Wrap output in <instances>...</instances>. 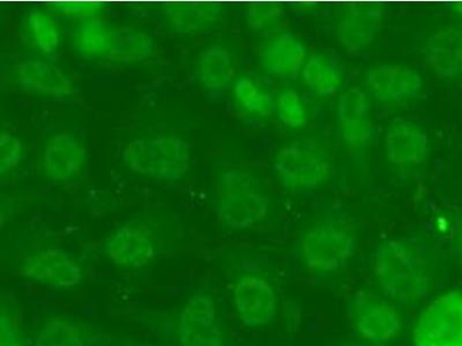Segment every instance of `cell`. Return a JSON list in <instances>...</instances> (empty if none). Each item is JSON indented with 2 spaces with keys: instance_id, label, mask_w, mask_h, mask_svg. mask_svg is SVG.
<instances>
[{
  "instance_id": "cell-33",
  "label": "cell",
  "mask_w": 462,
  "mask_h": 346,
  "mask_svg": "<svg viewBox=\"0 0 462 346\" xmlns=\"http://www.w3.org/2000/svg\"><path fill=\"white\" fill-rule=\"evenodd\" d=\"M456 10H457V14H460L462 15V4H459V5H457Z\"/></svg>"
},
{
  "instance_id": "cell-19",
  "label": "cell",
  "mask_w": 462,
  "mask_h": 346,
  "mask_svg": "<svg viewBox=\"0 0 462 346\" xmlns=\"http://www.w3.org/2000/svg\"><path fill=\"white\" fill-rule=\"evenodd\" d=\"M224 7L208 2H180L163 8L169 31L179 36H196L210 31L221 22Z\"/></svg>"
},
{
  "instance_id": "cell-32",
  "label": "cell",
  "mask_w": 462,
  "mask_h": 346,
  "mask_svg": "<svg viewBox=\"0 0 462 346\" xmlns=\"http://www.w3.org/2000/svg\"><path fill=\"white\" fill-rule=\"evenodd\" d=\"M0 346H26L22 329L14 316L4 306L0 316Z\"/></svg>"
},
{
  "instance_id": "cell-11",
  "label": "cell",
  "mask_w": 462,
  "mask_h": 346,
  "mask_svg": "<svg viewBox=\"0 0 462 346\" xmlns=\"http://www.w3.org/2000/svg\"><path fill=\"white\" fill-rule=\"evenodd\" d=\"M180 346H222L224 332L212 296L196 295L181 308L179 320Z\"/></svg>"
},
{
  "instance_id": "cell-2",
  "label": "cell",
  "mask_w": 462,
  "mask_h": 346,
  "mask_svg": "<svg viewBox=\"0 0 462 346\" xmlns=\"http://www.w3.org/2000/svg\"><path fill=\"white\" fill-rule=\"evenodd\" d=\"M216 199L218 222L229 230L254 228L270 209L262 183L241 168H226L217 173Z\"/></svg>"
},
{
  "instance_id": "cell-30",
  "label": "cell",
  "mask_w": 462,
  "mask_h": 346,
  "mask_svg": "<svg viewBox=\"0 0 462 346\" xmlns=\"http://www.w3.org/2000/svg\"><path fill=\"white\" fill-rule=\"evenodd\" d=\"M53 14L79 20L102 18L106 6L98 3H56L48 6Z\"/></svg>"
},
{
  "instance_id": "cell-18",
  "label": "cell",
  "mask_w": 462,
  "mask_h": 346,
  "mask_svg": "<svg viewBox=\"0 0 462 346\" xmlns=\"http://www.w3.org/2000/svg\"><path fill=\"white\" fill-rule=\"evenodd\" d=\"M307 56L303 41L291 32H282L263 45L259 61L263 71L271 76L294 77L302 73Z\"/></svg>"
},
{
  "instance_id": "cell-21",
  "label": "cell",
  "mask_w": 462,
  "mask_h": 346,
  "mask_svg": "<svg viewBox=\"0 0 462 346\" xmlns=\"http://www.w3.org/2000/svg\"><path fill=\"white\" fill-rule=\"evenodd\" d=\"M300 74L304 85L321 97L337 95L346 81L344 64L331 52H319L309 58Z\"/></svg>"
},
{
  "instance_id": "cell-4",
  "label": "cell",
  "mask_w": 462,
  "mask_h": 346,
  "mask_svg": "<svg viewBox=\"0 0 462 346\" xmlns=\"http://www.w3.org/2000/svg\"><path fill=\"white\" fill-rule=\"evenodd\" d=\"M356 246V233L349 222L325 217L300 237V255L304 265L316 273H337L348 265Z\"/></svg>"
},
{
  "instance_id": "cell-22",
  "label": "cell",
  "mask_w": 462,
  "mask_h": 346,
  "mask_svg": "<svg viewBox=\"0 0 462 346\" xmlns=\"http://www.w3.org/2000/svg\"><path fill=\"white\" fill-rule=\"evenodd\" d=\"M427 63L440 77H452L462 72V31L443 29L429 41Z\"/></svg>"
},
{
  "instance_id": "cell-1",
  "label": "cell",
  "mask_w": 462,
  "mask_h": 346,
  "mask_svg": "<svg viewBox=\"0 0 462 346\" xmlns=\"http://www.w3.org/2000/svg\"><path fill=\"white\" fill-rule=\"evenodd\" d=\"M374 274L383 295L403 306L418 304L430 288L426 250L410 239H391L379 245Z\"/></svg>"
},
{
  "instance_id": "cell-31",
  "label": "cell",
  "mask_w": 462,
  "mask_h": 346,
  "mask_svg": "<svg viewBox=\"0 0 462 346\" xmlns=\"http://www.w3.org/2000/svg\"><path fill=\"white\" fill-rule=\"evenodd\" d=\"M23 147L22 140L15 135L3 132L0 135V172L14 170L22 162Z\"/></svg>"
},
{
  "instance_id": "cell-8",
  "label": "cell",
  "mask_w": 462,
  "mask_h": 346,
  "mask_svg": "<svg viewBox=\"0 0 462 346\" xmlns=\"http://www.w3.org/2000/svg\"><path fill=\"white\" fill-rule=\"evenodd\" d=\"M365 92L382 105H408L422 95V76L408 66H375L365 73Z\"/></svg>"
},
{
  "instance_id": "cell-14",
  "label": "cell",
  "mask_w": 462,
  "mask_h": 346,
  "mask_svg": "<svg viewBox=\"0 0 462 346\" xmlns=\"http://www.w3.org/2000/svg\"><path fill=\"white\" fill-rule=\"evenodd\" d=\"M105 253L115 266L140 269L154 261L158 255V241L144 226L127 224L106 241Z\"/></svg>"
},
{
  "instance_id": "cell-9",
  "label": "cell",
  "mask_w": 462,
  "mask_h": 346,
  "mask_svg": "<svg viewBox=\"0 0 462 346\" xmlns=\"http://www.w3.org/2000/svg\"><path fill=\"white\" fill-rule=\"evenodd\" d=\"M385 16V10L378 4L346 6L336 23V35L342 49L350 55L365 51L381 34Z\"/></svg>"
},
{
  "instance_id": "cell-17",
  "label": "cell",
  "mask_w": 462,
  "mask_h": 346,
  "mask_svg": "<svg viewBox=\"0 0 462 346\" xmlns=\"http://www.w3.org/2000/svg\"><path fill=\"white\" fill-rule=\"evenodd\" d=\"M15 79L24 92L44 97L60 100L73 93L72 81L63 69L37 58L24 59L16 65Z\"/></svg>"
},
{
  "instance_id": "cell-26",
  "label": "cell",
  "mask_w": 462,
  "mask_h": 346,
  "mask_svg": "<svg viewBox=\"0 0 462 346\" xmlns=\"http://www.w3.org/2000/svg\"><path fill=\"white\" fill-rule=\"evenodd\" d=\"M34 346H89V337L76 320L58 315L41 325Z\"/></svg>"
},
{
  "instance_id": "cell-13",
  "label": "cell",
  "mask_w": 462,
  "mask_h": 346,
  "mask_svg": "<svg viewBox=\"0 0 462 346\" xmlns=\"http://www.w3.org/2000/svg\"><path fill=\"white\" fill-rule=\"evenodd\" d=\"M337 125L342 140L353 150H365L374 138V123L370 96L365 90L353 86L337 101Z\"/></svg>"
},
{
  "instance_id": "cell-10",
  "label": "cell",
  "mask_w": 462,
  "mask_h": 346,
  "mask_svg": "<svg viewBox=\"0 0 462 346\" xmlns=\"http://www.w3.org/2000/svg\"><path fill=\"white\" fill-rule=\"evenodd\" d=\"M22 275L40 286L66 290L80 284L84 270L71 255L57 249L29 254L22 263Z\"/></svg>"
},
{
  "instance_id": "cell-28",
  "label": "cell",
  "mask_w": 462,
  "mask_h": 346,
  "mask_svg": "<svg viewBox=\"0 0 462 346\" xmlns=\"http://www.w3.org/2000/svg\"><path fill=\"white\" fill-rule=\"evenodd\" d=\"M245 23L254 35L272 39L282 32L286 14L275 3H255L245 10Z\"/></svg>"
},
{
  "instance_id": "cell-27",
  "label": "cell",
  "mask_w": 462,
  "mask_h": 346,
  "mask_svg": "<svg viewBox=\"0 0 462 346\" xmlns=\"http://www.w3.org/2000/svg\"><path fill=\"white\" fill-rule=\"evenodd\" d=\"M233 96L239 108L250 114L266 117L275 110L273 95L250 76L237 77L233 86Z\"/></svg>"
},
{
  "instance_id": "cell-6",
  "label": "cell",
  "mask_w": 462,
  "mask_h": 346,
  "mask_svg": "<svg viewBox=\"0 0 462 346\" xmlns=\"http://www.w3.org/2000/svg\"><path fill=\"white\" fill-rule=\"evenodd\" d=\"M412 341L414 346H462V292L433 299L420 313Z\"/></svg>"
},
{
  "instance_id": "cell-7",
  "label": "cell",
  "mask_w": 462,
  "mask_h": 346,
  "mask_svg": "<svg viewBox=\"0 0 462 346\" xmlns=\"http://www.w3.org/2000/svg\"><path fill=\"white\" fill-rule=\"evenodd\" d=\"M348 312L355 331L374 343L393 340L402 331V315L393 304L371 292L360 291L353 295Z\"/></svg>"
},
{
  "instance_id": "cell-5",
  "label": "cell",
  "mask_w": 462,
  "mask_h": 346,
  "mask_svg": "<svg viewBox=\"0 0 462 346\" xmlns=\"http://www.w3.org/2000/svg\"><path fill=\"white\" fill-rule=\"evenodd\" d=\"M332 160L319 144L297 140L280 148L274 170L283 187L289 189H315L332 175Z\"/></svg>"
},
{
  "instance_id": "cell-25",
  "label": "cell",
  "mask_w": 462,
  "mask_h": 346,
  "mask_svg": "<svg viewBox=\"0 0 462 346\" xmlns=\"http://www.w3.org/2000/svg\"><path fill=\"white\" fill-rule=\"evenodd\" d=\"M155 50V41L146 32L134 28H117L106 60L121 65L142 63L154 56Z\"/></svg>"
},
{
  "instance_id": "cell-23",
  "label": "cell",
  "mask_w": 462,
  "mask_h": 346,
  "mask_svg": "<svg viewBox=\"0 0 462 346\" xmlns=\"http://www.w3.org/2000/svg\"><path fill=\"white\" fill-rule=\"evenodd\" d=\"M23 43L37 56L51 57L60 49L61 36L55 16L47 11L32 10L22 23Z\"/></svg>"
},
{
  "instance_id": "cell-15",
  "label": "cell",
  "mask_w": 462,
  "mask_h": 346,
  "mask_svg": "<svg viewBox=\"0 0 462 346\" xmlns=\"http://www.w3.org/2000/svg\"><path fill=\"white\" fill-rule=\"evenodd\" d=\"M383 147L392 166L419 167L428 155L429 135L419 123L402 118L394 119L387 127Z\"/></svg>"
},
{
  "instance_id": "cell-29",
  "label": "cell",
  "mask_w": 462,
  "mask_h": 346,
  "mask_svg": "<svg viewBox=\"0 0 462 346\" xmlns=\"http://www.w3.org/2000/svg\"><path fill=\"white\" fill-rule=\"evenodd\" d=\"M275 111L279 121L292 130L304 129L308 125L307 105L300 95L292 89H283L275 97Z\"/></svg>"
},
{
  "instance_id": "cell-24",
  "label": "cell",
  "mask_w": 462,
  "mask_h": 346,
  "mask_svg": "<svg viewBox=\"0 0 462 346\" xmlns=\"http://www.w3.org/2000/svg\"><path fill=\"white\" fill-rule=\"evenodd\" d=\"M116 29L102 18L82 20L72 32L74 51L86 59H106L113 47Z\"/></svg>"
},
{
  "instance_id": "cell-16",
  "label": "cell",
  "mask_w": 462,
  "mask_h": 346,
  "mask_svg": "<svg viewBox=\"0 0 462 346\" xmlns=\"http://www.w3.org/2000/svg\"><path fill=\"white\" fill-rule=\"evenodd\" d=\"M86 160V148L79 139L71 133H58L45 144L41 164L45 178L66 183L79 175Z\"/></svg>"
},
{
  "instance_id": "cell-34",
  "label": "cell",
  "mask_w": 462,
  "mask_h": 346,
  "mask_svg": "<svg viewBox=\"0 0 462 346\" xmlns=\"http://www.w3.org/2000/svg\"><path fill=\"white\" fill-rule=\"evenodd\" d=\"M461 247H462V233H461Z\"/></svg>"
},
{
  "instance_id": "cell-3",
  "label": "cell",
  "mask_w": 462,
  "mask_h": 346,
  "mask_svg": "<svg viewBox=\"0 0 462 346\" xmlns=\"http://www.w3.org/2000/svg\"><path fill=\"white\" fill-rule=\"evenodd\" d=\"M125 167L146 178L179 181L191 168V147L179 134H152L134 140L123 151Z\"/></svg>"
},
{
  "instance_id": "cell-20",
  "label": "cell",
  "mask_w": 462,
  "mask_h": 346,
  "mask_svg": "<svg viewBox=\"0 0 462 346\" xmlns=\"http://www.w3.org/2000/svg\"><path fill=\"white\" fill-rule=\"evenodd\" d=\"M198 81L209 100H220L236 81L234 58L222 45H210L198 60Z\"/></svg>"
},
{
  "instance_id": "cell-12",
  "label": "cell",
  "mask_w": 462,
  "mask_h": 346,
  "mask_svg": "<svg viewBox=\"0 0 462 346\" xmlns=\"http://www.w3.org/2000/svg\"><path fill=\"white\" fill-rule=\"evenodd\" d=\"M233 299L239 320L246 327H265L275 319L278 312L275 288L262 276L239 278L235 283Z\"/></svg>"
}]
</instances>
